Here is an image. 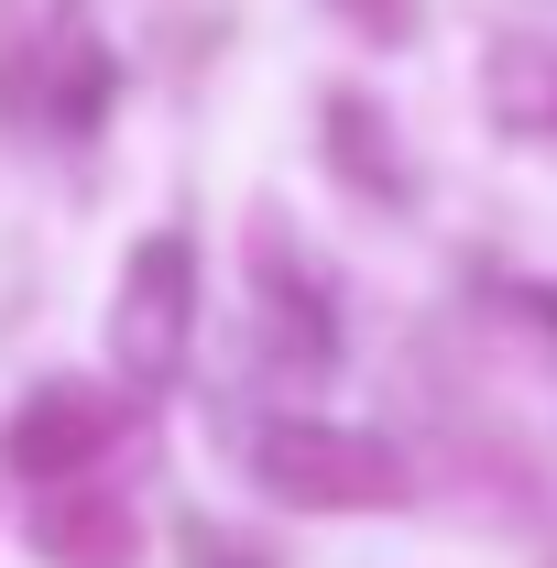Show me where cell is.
<instances>
[{
  "instance_id": "1",
  "label": "cell",
  "mask_w": 557,
  "mask_h": 568,
  "mask_svg": "<svg viewBox=\"0 0 557 568\" xmlns=\"http://www.w3.org/2000/svg\"><path fill=\"white\" fill-rule=\"evenodd\" d=\"M252 481L274 503H295V514H383V503H405V459L383 437L284 416V426L252 437Z\"/></svg>"
},
{
  "instance_id": "2",
  "label": "cell",
  "mask_w": 557,
  "mask_h": 568,
  "mask_svg": "<svg viewBox=\"0 0 557 568\" xmlns=\"http://www.w3.org/2000/svg\"><path fill=\"white\" fill-rule=\"evenodd\" d=\"M186 328H198V252L175 241V230H153L132 241V263H121V306H110V361H121V383H175L186 372Z\"/></svg>"
},
{
  "instance_id": "3",
  "label": "cell",
  "mask_w": 557,
  "mask_h": 568,
  "mask_svg": "<svg viewBox=\"0 0 557 568\" xmlns=\"http://www.w3.org/2000/svg\"><path fill=\"white\" fill-rule=\"evenodd\" d=\"M121 437V394H88V383H44L22 416H11V437H0V459H22L33 481H77L99 448Z\"/></svg>"
},
{
  "instance_id": "4",
  "label": "cell",
  "mask_w": 557,
  "mask_h": 568,
  "mask_svg": "<svg viewBox=\"0 0 557 568\" xmlns=\"http://www.w3.org/2000/svg\"><path fill=\"white\" fill-rule=\"evenodd\" d=\"M33 547H44L55 568H132L142 536H132V514H121L110 493H88V470H77L67 503H44V514H33Z\"/></svg>"
},
{
  "instance_id": "5",
  "label": "cell",
  "mask_w": 557,
  "mask_h": 568,
  "mask_svg": "<svg viewBox=\"0 0 557 568\" xmlns=\"http://www.w3.org/2000/svg\"><path fill=\"white\" fill-rule=\"evenodd\" d=\"M263 317H274L284 361H340V306H328V284H306L284 252H274V284H263Z\"/></svg>"
},
{
  "instance_id": "6",
  "label": "cell",
  "mask_w": 557,
  "mask_h": 568,
  "mask_svg": "<svg viewBox=\"0 0 557 568\" xmlns=\"http://www.w3.org/2000/svg\"><path fill=\"white\" fill-rule=\"evenodd\" d=\"M492 110L514 132H557V44H492Z\"/></svg>"
},
{
  "instance_id": "7",
  "label": "cell",
  "mask_w": 557,
  "mask_h": 568,
  "mask_svg": "<svg viewBox=\"0 0 557 568\" xmlns=\"http://www.w3.org/2000/svg\"><path fill=\"white\" fill-rule=\"evenodd\" d=\"M328 11H340L350 33H372V44H394V33H405V22H416V11H405V0H328Z\"/></svg>"
}]
</instances>
